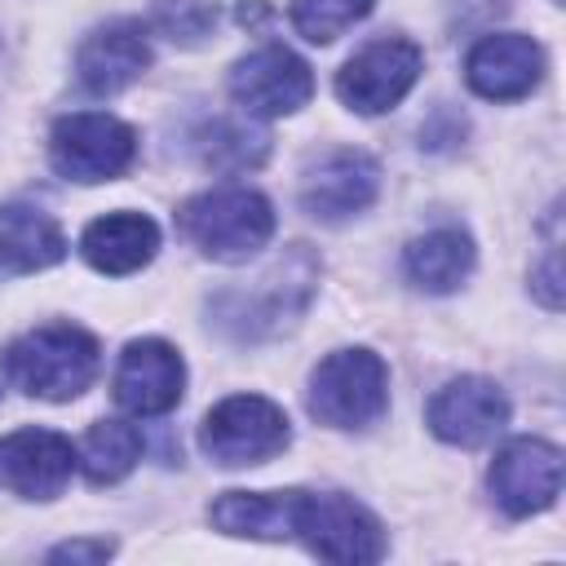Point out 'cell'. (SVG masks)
I'll list each match as a JSON object with an SVG mask.
<instances>
[{
  "mask_svg": "<svg viewBox=\"0 0 566 566\" xmlns=\"http://www.w3.org/2000/svg\"><path fill=\"white\" fill-rule=\"evenodd\" d=\"M318 283V261L305 243H292L256 283L248 287H226L208 301V323H217L226 336L234 340H270L279 332H287Z\"/></svg>",
  "mask_w": 566,
  "mask_h": 566,
  "instance_id": "1",
  "label": "cell"
},
{
  "mask_svg": "<svg viewBox=\"0 0 566 566\" xmlns=\"http://www.w3.org/2000/svg\"><path fill=\"white\" fill-rule=\"evenodd\" d=\"M181 234L212 261H248L274 234V208L248 186H217L177 208Z\"/></svg>",
  "mask_w": 566,
  "mask_h": 566,
  "instance_id": "2",
  "label": "cell"
},
{
  "mask_svg": "<svg viewBox=\"0 0 566 566\" xmlns=\"http://www.w3.org/2000/svg\"><path fill=\"white\" fill-rule=\"evenodd\" d=\"M97 363V336L75 323H44L9 345V376L44 402L80 398L93 385Z\"/></svg>",
  "mask_w": 566,
  "mask_h": 566,
  "instance_id": "3",
  "label": "cell"
},
{
  "mask_svg": "<svg viewBox=\"0 0 566 566\" xmlns=\"http://www.w3.org/2000/svg\"><path fill=\"white\" fill-rule=\"evenodd\" d=\"M305 407L327 429H367L389 407V367L371 349H336L327 354L314 376Z\"/></svg>",
  "mask_w": 566,
  "mask_h": 566,
  "instance_id": "4",
  "label": "cell"
},
{
  "mask_svg": "<svg viewBox=\"0 0 566 566\" xmlns=\"http://www.w3.org/2000/svg\"><path fill=\"white\" fill-rule=\"evenodd\" d=\"M292 539H301L314 557L345 566H367L385 557V531L376 513L340 491H301Z\"/></svg>",
  "mask_w": 566,
  "mask_h": 566,
  "instance_id": "5",
  "label": "cell"
},
{
  "mask_svg": "<svg viewBox=\"0 0 566 566\" xmlns=\"http://www.w3.org/2000/svg\"><path fill=\"white\" fill-rule=\"evenodd\" d=\"M287 442H292V424H287L283 407L261 394H230L199 424V447L221 469L265 464Z\"/></svg>",
  "mask_w": 566,
  "mask_h": 566,
  "instance_id": "6",
  "label": "cell"
},
{
  "mask_svg": "<svg viewBox=\"0 0 566 566\" xmlns=\"http://www.w3.org/2000/svg\"><path fill=\"white\" fill-rule=\"evenodd\" d=\"M137 159V133L106 111L62 115L49 133V164L66 181H111Z\"/></svg>",
  "mask_w": 566,
  "mask_h": 566,
  "instance_id": "7",
  "label": "cell"
},
{
  "mask_svg": "<svg viewBox=\"0 0 566 566\" xmlns=\"http://www.w3.org/2000/svg\"><path fill=\"white\" fill-rule=\"evenodd\" d=\"M420 66H424V53L416 40L407 35H380L371 40L367 49H358L340 75H336V97L358 111V115H380V111H394L411 84L420 80Z\"/></svg>",
  "mask_w": 566,
  "mask_h": 566,
  "instance_id": "8",
  "label": "cell"
},
{
  "mask_svg": "<svg viewBox=\"0 0 566 566\" xmlns=\"http://www.w3.org/2000/svg\"><path fill=\"white\" fill-rule=\"evenodd\" d=\"M230 97L256 115V119H279V115H296L310 97H314V75L310 62L296 57L283 44H265L248 57L234 62L230 71Z\"/></svg>",
  "mask_w": 566,
  "mask_h": 566,
  "instance_id": "9",
  "label": "cell"
},
{
  "mask_svg": "<svg viewBox=\"0 0 566 566\" xmlns=\"http://www.w3.org/2000/svg\"><path fill=\"white\" fill-rule=\"evenodd\" d=\"M486 482L509 517L544 513L562 495V451L544 438H513L495 451Z\"/></svg>",
  "mask_w": 566,
  "mask_h": 566,
  "instance_id": "10",
  "label": "cell"
},
{
  "mask_svg": "<svg viewBox=\"0 0 566 566\" xmlns=\"http://www.w3.org/2000/svg\"><path fill=\"white\" fill-rule=\"evenodd\" d=\"M181 389H186V363L168 340L142 336L124 345L115 363V402L128 416H164L181 402Z\"/></svg>",
  "mask_w": 566,
  "mask_h": 566,
  "instance_id": "11",
  "label": "cell"
},
{
  "mask_svg": "<svg viewBox=\"0 0 566 566\" xmlns=\"http://www.w3.org/2000/svg\"><path fill=\"white\" fill-rule=\"evenodd\" d=\"M424 420L451 447H482L509 424V398L486 376H455L429 398Z\"/></svg>",
  "mask_w": 566,
  "mask_h": 566,
  "instance_id": "12",
  "label": "cell"
},
{
  "mask_svg": "<svg viewBox=\"0 0 566 566\" xmlns=\"http://www.w3.org/2000/svg\"><path fill=\"white\" fill-rule=\"evenodd\" d=\"M380 190V164L363 150H327L318 164H310L301 181V208L314 221H349L363 208L376 203Z\"/></svg>",
  "mask_w": 566,
  "mask_h": 566,
  "instance_id": "13",
  "label": "cell"
},
{
  "mask_svg": "<svg viewBox=\"0 0 566 566\" xmlns=\"http://www.w3.org/2000/svg\"><path fill=\"white\" fill-rule=\"evenodd\" d=\"M75 473L71 438L53 429H13L0 438V482L22 500H53Z\"/></svg>",
  "mask_w": 566,
  "mask_h": 566,
  "instance_id": "14",
  "label": "cell"
},
{
  "mask_svg": "<svg viewBox=\"0 0 566 566\" xmlns=\"http://www.w3.org/2000/svg\"><path fill=\"white\" fill-rule=\"evenodd\" d=\"M544 75V49L522 31H491L464 57V80L486 102H517Z\"/></svg>",
  "mask_w": 566,
  "mask_h": 566,
  "instance_id": "15",
  "label": "cell"
},
{
  "mask_svg": "<svg viewBox=\"0 0 566 566\" xmlns=\"http://www.w3.org/2000/svg\"><path fill=\"white\" fill-rule=\"evenodd\" d=\"M146 66H150V40H146V27L133 18H115L97 31H88L75 53V75L97 97L128 88L133 80L146 75Z\"/></svg>",
  "mask_w": 566,
  "mask_h": 566,
  "instance_id": "16",
  "label": "cell"
},
{
  "mask_svg": "<svg viewBox=\"0 0 566 566\" xmlns=\"http://www.w3.org/2000/svg\"><path fill=\"white\" fill-rule=\"evenodd\" d=\"M159 252V226L146 212H106L84 226L80 256L97 274H133Z\"/></svg>",
  "mask_w": 566,
  "mask_h": 566,
  "instance_id": "17",
  "label": "cell"
},
{
  "mask_svg": "<svg viewBox=\"0 0 566 566\" xmlns=\"http://www.w3.org/2000/svg\"><path fill=\"white\" fill-rule=\"evenodd\" d=\"M62 256H66V234L44 208H35V203L0 208V274L4 279L49 270Z\"/></svg>",
  "mask_w": 566,
  "mask_h": 566,
  "instance_id": "18",
  "label": "cell"
},
{
  "mask_svg": "<svg viewBox=\"0 0 566 566\" xmlns=\"http://www.w3.org/2000/svg\"><path fill=\"white\" fill-rule=\"evenodd\" d=\"M301 491H226L212 500L208 522L239 539H292Z\"/></svg>",
  "mask_w": 566,
  "mask_h": 566,
  "instance_id": "19",
  "label": "cell"
},
{
  "mask_svg": "<svg viewBox=\"0 0 566 566\" xmlns=\"http://www.w3.org/2000/svg\"><path fill=\"white\" fill-rule=\"evenodd\" d=\"M473 261H478L473 239H469L460 226H438V230L411 239L407 252H402L407 279H411L420 292H433V296L455 292V287L473 274Z\"/></svg>",
  "mask_w": 566,
  "mask_h": 566,
  "instance_id": "20",
  "label": "cell"
},
{
  "mask_svg": "<svg viewBox=\"0 0 566 566\" xmlns=\"http://www.w3.org/2000/svg\"><path fill=\"white\" fill-rule=\"evenodd\" d=\"M137 460H142V433L128 420H97L75 451V464L84 469V478L93 486H111V482L128 478L137 469Z\"/></svg>",
  "mask_w": 566,
  "mask_h": 566,
  "instance_id": "21",
  "label": "cell"
},
{
  "mask_svg": "<svg viewBox=\"0 0 566 566\" xmlns=\"http://www.w3.org/2000/svg\"><path fill=\"white\" fill-rule=\"evenodd\" d=\"M195 146L212 172H248V168H261L270 155V137L248 119H212L195 137Z\"/></svg>",
  "mask_w": 566,
  "mask_h": 566,
  "instance_id": "22",
  "label": "cell"
},
{
  "mask_svg": "<svg viewBox=\"0 0 566 566\" xmlns=\"http://www.w3.org/2000/svg\"><path fill=\"white\" fill-rule=\"evenodd\" d=\"M371 4L376 0H292L287 18H292V27L310 44H332L345 27H354L358 18H367Z\"/></svg>",
  "mask_w": 566,
  "mask_h": 566,
  "instance_id": "23",
  "label": "cell"
},
{
  "mask_svg": "<svg viewBox=\"0 0 566 566\" xmlns=\"http://www.w3.org/2000/svg\"><path fill=\"white\" fill-rule=\"evenodd\" d=\"M155 22H159V31L168 40L195 44L199 35H208L217 27V4L212 0H159Z\"/></svg>",
  "mask_w": 566,
  "mask_h": 566,
  "instance_id": "24",
  "label": "cell"
},
{
  "mask_svg": "<svg viewBox=\"0 0 566 566\" xmlns=\"http://www.w3.org/2000/svg\"><path fill=\"white\" fill-rule=\"evenodd\" d=\"M115 553L111 539H66L57 548H49V562H106Z\"/></svg>",
  "mask_w": 566,
  "mask_h": 566,
  "instance_id": "25",
  "label": "cell"
},
{
  "mask_svg": "<svg viewBox=\"0 0 566 566\" xmlns=\"http://www.w3.org/2000/svg\"><path fill=\"white\" fill-rule=\"evenodd\" d=\"M531 292H535V296H539L548 310H557V305H562V270H557V248H553V252H548V261H544V265L531 274Z\"/></svg>",
  "mask_w": 566,
  "mask_h": 566,
  "instance_id": "26",
  "label": "cell"
},
{
  "mask_svg": "<svg viewBox=\"0 0 566 566\" xmlns=\"http://www.w3.org/2000/svg\"><path fill=\"white\" fill-rule=\"evenodd\" d=\"M0 394H4V371H0Z\"/></svg>",
  "mask_w": 566,
  "mask_h": 566,
  "instance_id": "27",
  "label": "cell"
}]
</instances>
